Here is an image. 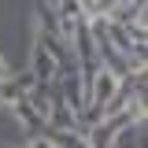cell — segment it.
<instances>
[{"label": "cell", "instance_id": "6da1fadb", "mask_svg": "<svg viewBox=\"0 0 148 148\" xmlns=\"http://www.w3.org/2000/svg\"><path fill=\"white\" fill-rule=\"evenodd\" d=\"M30 74H34L37 82H48V78H56V74H59V63H56V56L48 52L41 41L34 45V71H30Z\"/></svg>", "mask_w": 148, "mask_h": 148}, {"label": "cell", "instance_id": "7a4b0ae2", "mask_svg": "<svg viewBox=\"0 0 148 148\" xmlns=\"http://www.w3.org/2000/svg\"><path fill=\"white\" fill-rule=\"evenodd\" d=\"M11 108H15V115H18V122H22V126H30L34 133H41V130H45V115H41V111L26 100V96H18Z\"/></svg>", "mask_w": 148, "mask_h": 148}, {"label": "cell", "instance_id": "3957f363", "mask_svg": "<svg viewBox=\"0 0 148 148\" xmlns=\"http://www.w3.org/2000/svg\"><path fill=\"white\" fill-rule=\"evenodd\" d=\"M18 96H26V89L18 85V78H8V74H0V104H15Z\"/></svg>", "mask_w": 148, "mask_h": 148}, {"label": "cell", "instance_id": "277c9868", "mask_svg": "<svg viewBox=\"0 0 148 148\" xmlns=\"http://www.w3.org/2000/svg\"><path fill=\"white\" fill-rule=\"evenodd\" d=\"M30 148H56V141L48 137V133H34V141H30Z\"/></svg>", "mask_w": 148, "mask_h": 148}, {"label": "cell", "instance_id": "5b68a950", "mask_svg": "<svg viewBox=\"0 0 148 148\" xmlns=\"http://www.w3.org/2000/svg\"><path fill=\"white\" fill-rule=\"evenodd\" d=\"M0 74H8V67H4V59H0Z\"/></svg>", "mask_w": 148, "mask_h": 148}]
</instances>
